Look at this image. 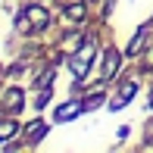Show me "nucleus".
Segmentation results:
<instances>
[{"instance_id": "obj_1", "label": "nucleus", "mask_w": 153, "mask_h": 153, "mask_svg": "<svg viewBox=\"0 0 153 153\" xmlns=\"http://www.w3.org/2000/svg\"><path fill=\"white\" fill-rule=\"evenodd\" d=\"M28 22L31 25H47V13L41 10V6H31L28 10Z\"/></svg>"}, {"instance_id": "obj_2", "label": "nucleus", "mask_w": 153, "mask_h": 153, "mask_svg": "<svg viewBox=\"0 0 153 153\" xmlns=\"http://www.w3.org/2000/svg\"><path fill=\"white\" fill-rule=\"evenodd\" d=\"M116 66H119V53L109 50V53H106V66H103V78H109V75L116 72Z\"/></svg>"}, {"instance_id": "obj_3", "label": "nucleus", "mask_w": 153, "mask_h": 153, "mask_svg": "<svg viewBox=\"0 0 153 153\" xmlns=\"http://www.w3.org/2000/svg\"><path fill=\"white\" fill-rule=\"evenodd\" d=\"M78 109H81L78 103H66V106H59V113H56V119H59V122H66V119H72V116L78 113Z\"/></svg>"}, {"instance_id": "obj_4", "label": "nucleus", "mask_w": 153, "mask_h": 153, "mask_svg": "<svg viewBox=\"0 0 153 153\" xmlns=\"http://www.w3.org/2000/svg\"><path fill=\"white\" fill-rule=\"evenodd\" d=\"M13 131H16V125H13V122H0V141H6Z\"/></svg>"}, {"instance_id": "obj_5", "label": "nucleus", "mask_w": 153, "mask_h": 153, "mask_svg": "<svg viewBox=\"0 0 153 153\" xmlns=\"http://www.w3.org/2000/svg\"><path fill=\"white\" fill-rule=\"evenodd\" d=\"M6 103H10V106H16V109H19V106H22V91H13L10 97H6Z\"/></svg>"}, {"instance_id": "obj_6", "label": "nucleus", "mask_w": 153, "mask_h": 153, "mask_svg": "<svg viewBox=\"0 0 153 153\" xmlns=\"http://www.w3.org/2000/svg\"><path fill=\"white\" fill-rule=\"evenodd\" d=\"M69 16H72V19H81V16H85V6H81V3L72 6V10H69Z\"/></svg>"}]
</instances>
